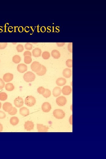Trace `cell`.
Instances as JSON below:
<instances>
[{"mask_svg":"<svg viewBox=\"0 0 106 159\" xmlns=\"http://www.w3.org/2000/svg\"><path fill=\"white\" fill-rule=\"evenodd\" d=\"M63 76L67 79L71 78L72 75V70L69 68H65L63 70Z\"/></svg>","mask_w":106,"mask_h":159,"instance_id":"cell-14","label":"cell"},{"mask_svg":"<svg viewBox=\"0 0 106 159\" xmlns=\"http://www.w3.org/2000/svg\"></svg>","mask_w":106,"mask_h":159,"instance_id":"cell-41","label":"cell"},{"mask_svg":"<svg viewBox=\"0 0 106 159\" xmlns=\"http://www.w3.org/2000/svg\"><path fill=\"white\" fill-rule=\"evenodd\" d=\"M7 45V43H0V49H3L6 48Z\"/></svg>","mask_w":106,"mask_h":159,"instance_id":"cell-33","label":"cell"},{"mask_svg":"<svg viewBox=\"0 0 106 159\" xmlns=\"http://www.w3.org/2000/svg\"><path fill=\"white\" fill-rule=\"evenodd\" d=\"M21 61V58L20 56L18 55H15L12 58V61L14 63H19Z\"/></svg>","mask_w":106,"mask_h":159,"instance_id":"cell-23","label":"cell"},{"mask_svg":"<svg viewBox=\"0 0 106 159\" xmlns=\"http://www.w3.org/2000/svg\"><path fill=\"white\" fill-rule=\"evenodd\" d=\"M72 45H73V43H69L68 44V49L69 52L71 53H72L73 51H72Z\"/></svg>","mask_w":106,"mask_h":159,"instance_id":"cell-35","label":"cell"},{"mask_svg":"<svg viewBox=\"0 0 106 159\" xmlns=\"http://www.w3.org/2000/svg\"><path fill=\"white\" fill-rule=\"evenodd\" d=\"M5 83L2 79L0 78V90L3 89L5 86Z\"/></svg>","mask_w":106,"mask_h":159,"instance_id":"cell-34","label":"cell"},{"mask_svg":"<svg viewBox=\"0 0 106 159\" xmlns=\"http://www.w3.org/2000/svg\"><path fill=\"white\" fill-rule=\"evenodd\" d=\"M37 129L39 132H46L48 131L49 128L48 127L44 125L43 124H37Z\"/></svg>","mask_w":106,"mask_h":159,"instance_id":"cell-11","label":"cell"},{"mask_svg":"<svg viewBox=\"0 0 106 159\" xmlns=\"http://www.w3.org/2000/svg\"><path fill=\"white\" fill-rule=\"evenodd\" d=\"M47 69L46 67L43 65H42V68L41 70L39 72L36 73V74L39 76H42L46 74Z\"/></svg>","mask_w":106,"mask_h":159,"instance_id":"cell-22","label":"cell"},{"mask_svg":"<svg viewBox=\"0 0 106 159\" xmlns=\"http://www.w3.org/2000/svg\"><path fill=\"white\" fill-rule=\"evenodd\" d=\"M24 101L25 104L29 107H32L34 106L36 102L35 98L32 96H27Z\"/></svg>","mask_w":106,"mask_h":159,"instance_id":"cell-3","label":"cell"},{"mask_svg":"<svg viewBox=\"0 0 106 159\" xmlns=\"http://www.w3.org/2000/svg\"><path fill=\"white\" fill-rule=\"evenodd\" d=\"M46 89L44 87L41 86L38 87L37 89V91L40 94H43L44 93Z\"/></svg>","mask_w":106,"mask_h":159,"instance_id":"cell-28","label":"cell"},{"mask_svg":"<svg viewBox=\"0 0 106 159\" xmlns=\"http://www.w3.org/2000/svg\"><path fill=\"white\" fill-rule=\"evenodd\" d=\"M13 75L11 73H7L5 74L3 76V80L6 82L11 81L13 79Z\"/></svg>","mask_w":106,"mask_h":159,"instance_id":"cell-12","label":"cell"},{"mask_svg":"<svg viewBox=\"0 0 106 159\" xmlns=\"http://www.w3.org/2000/svg\"><path fill=\"white\" fill-rule=\"evenodd\" d=\"M50 57V54L48 51H45L42 53V57L44 59H48Z\"/></svg>","mask_w":106,"mask_h":159,"instance_id":"cell-25","label":"cell"},{"mask_svg":"<svg viewBox=\"0 0 106 159\" xmlns=\"http://www.w3.org/2000/svg\"><path fill=\"white\" fill-rule=\"evenodd\" d=\"M24 128L25 130L28 131L33 130L34 126V124L33 122L32 121H28L25 123L24 124Z\"/></svg>","mask_w":106,"mask_h":159,"instance_id":"cell-8","label":"cell"},{"mask_svg":"<svg viewBox=\"0 0 106 159\" xmlns=\"http://www.w3.org/2000/svg\"><path fill=\"white\" fill-rule=\"evenodd\" d=\"M56 83L57 85L59 86H63L66 83V80L64 78H60L57 79Z\"/></svg>","mask_w":106,"mask_h":159,"instance_id":"cell-16","label":"cell"},{"mask_svg":"<svg viewBox=\"0 0 106 159\" xmlns=\"http://www.w3.org/2000/svg\"><path fill=\"white\" fill-rule=\"evenodd\" d=\"M20 113L21 115L23 116H28L29 114V110L25 107H22L20 108Z\"/></svg>","mask_w":106,"mask_h":159,"instance_id":"cell-15","label":"cell"},{"mask_svg":"<svg viewBox=\"0 0 106 159\" xmlns=\"http://www.w3.org/2000/svg\"><path fill=\"white\" fill-rule=\"evenodd\" d=\"M18 71L20 73H24L27 71L28 67L26 65L23 63H21L18 65L17 67Z\"/></svg>","mask_w":106,"mask_h":159,"instance_id":"cell-13","label":"cell"},{"mask_svg":"<svg viewBox=\"0 0 106 159\" xmlns=\"http://www.w3.org/2000/svg\"><path fill=\"white\" fill-rule=\"evenodd\" d=\"M8 95L7 93L4 92L0 93V100L5 101L7 98Z\"/></svg>","mask_w":106,"mask_h":159,"instance_id":"cell-24","label":"cell"},{"mask_svg":"<svg viewBox=\"0 0 106 159\" xmlns=\"http://www.w3.org/2000/svg\"><path fill=\"white\" fill-rule=\"evenodd\" d=\"M14 104L16 107L20 108L24 105V101L23 98L20 97H18L15 99L14 101Z\"/></svg>","mask_w":106,"mask_h":159,"instance_id":"cell-6","label":"cell"},{"mask_svg":"<svg viewBox=\"0 0 106 159\" xmlns=\"http://www.w3.org/2000/svg\"><path fill=\"white\" fill-rule=\"evenodd\" d=\"M6 114L4 112L2 111H0V119H4L6 118Z\"/></svg>","mask_w":106,"mask_h":159,"instance_id":"cell-36","label":"cell"},{"mask_svg":"<svg viewBox=\"0 0 106 159\" xmlns=\"http://www.w3.org/2000/svg\"><path fill=\"white\" fill-rule=\"evenodd\" d=\"M1 106H2V104H1V102H0V109L1 108Z\"/></svg>","mask_w":106,"mask_h":159,"instance_id":"cell-40","label":"cell"},{"mask_svg":"<svg viewBox=\"0 0 106 159\" xmlns=\"http://www.w3.org/2000/svg\"><path fill=\"white\" fill-rule=\"evenodd\" d=\"M53 114L54 117L59 119H63L65 115L64 111L60 109H56L54 110Z\"/></svg>","mask_w":106,"mask_h":159,"instance_id":"cell-2","label":"cell"},{"mask_svg":"<svg viewBox=\"0 0 106 159\" xmlns=\"http://www.w3.org/2000/svg\"><path fill=\"white\" fill-rule=\"evenodd\" d=\"M42 51L41 49L39 48H35L32 51L33 56L35 57H39L41 56Z\"/></svg>","mask_w":106,"mask_h":159,"instance_id":"cell-17","label":"cell"},{"mask_svg":"<svg viewBox=\"0 0 106 159\" xmlns=\"http://www.w3.org/2000/svg\"><path fill=\"white\" fill-rule=\"evenodd\" d=\"M24 56H32V54L30 51H26L24 53Z\"/></svg>","mask_w":106,"mask_h":159,"instance_id":"cell-37","label":"cell"},{"mask_svg":"<svg viewBox=\"0 0 106 159\" xmlns=\"http://www.w3.org/2000/svg\"><path fill=\"white\" fill-rule=\"evenodd\" d=\"M18 112V110L16 108L13 107L12 110L9 112H8L9 114L12 116L15 115Z\"/></svg>","mask_w":106,"mask_h":159,"instance_id":"cell-32","label":"cell"},{"mask_svg":"<svg viewBox=\"0 0 106 159\" xmlns=\"http://www.w3.org/2000/svg\"><path fill=\"white\" fill-rule=\"evenodd\" d=\"M61 90L60 87H56L53 89V96L55 97H59L61 93Z\"/></svg>","mask_w":106,"mask_h":159,"instance_id":"cell-18","label":"cell"},{"mask_svg":"<svg viewBox=\"0 0 106 159\" xmlns=\"http://www.w3.org/2000/svg\"><path fill=\"white\" fill-rule=\"evenodd\" d=\"M5 88L6 90L9 91H11L14 90L15 89V87L12 83H8L6 84Z\"/></svg>","mask_w":106,"mask_h":159,"instance_id":"cell-21","label":"cell"},{"mask_svg":"<svg viewBox=\"0 0 106 159\" xmlns=\"http://www.w3.org/2000/svg\"><path fill=\"white\" fill-rule=\"evenodd\" d=\"M19 120L18 118L17 117L14 116L11 117L10 119V123L13 125H16L18 124Z\"/></svg>","mask_w":106,"mask_h":159,"instance_id":"cell-20","label":"cell"},{"mask_svg":"<svg viewBox=\"0 0 106 159\" xmlns=\"http://www.w3.org/2000/svg\"><path fill=\"white\" fill-rule=\"evenodd\" d=\"M32 61L31 56H24V62L26 64H29Z\"/></svg>","mask_w":106,"mask_h":159,"instance_id":"cell-26","label":"cell"},{"mask_svg":"<svg viewBox=\"0 0 106 159\" xmlns=\"http://www.w3.org/2000/svg\"><path fill=\"white\" fill-rule=\"evenodd\" d=\"M24 47H25V49L31 50L33 48V45L31 44L30 43H27L25 44Z\"/></svg>","mask_w":106,"mask_h":159,"instance_id":"cell-31","label":"cell"},{"mask_svg":"<svg viewBox=\"0 0 106 159\" xmlns=\"http://www.w3.org/2000/svg\"><path fill=\"white\" fill-rule=\"evenodd\" d=\"M16 49L18 52H22L24 51V47L23 45L20 44H19L17 46Z\"/></svg>","mask_w":106,"mask_h":159,"instance_id":"cell-29","label":"cell"},{"mask_svg":"<svg viewBox=\"0 0 106 159\" xmlns=\"http://www.w3.org/2000/svg\"><path fill=\"white\" fill-rule=\"evenodd\" d=\"M61 91L63 94L64 95L68 96L71 93L72 90L71 87L69 86L66 85L63 87Z\"/></svg>","mask_w":106,"mask_h":159,"instance_id":"cell-10","label":"cell"},{"mask_svg":"<svg viewBox=\"0 0 106 159\" xmlns=\"http://www.w3.org/2000/svg\"><path fill=\"white\" fill-rule=\"evenodd\" d=\"M52 108L51 105L49 102H45L42 104V109L43 112L45 113L49 112Z\"/></svg>","mask_w":106,"mask_h":159,"instance_id":"cell-7","label":"cell"},{"mask_svg":"<svg viewBox=\"0 0 106 159\" xmlns=\"http://www.w3.org/2000/svg\"><path fill=\"white\" fill-rule=\"evenodd\" d=\"M42 65L38 62L34 61L31 64V68L32 71L35 72H38L41 70Z\"/></svg>","mask_w":106,"mask_h":159,"instance_id":"cell-4","label":"cell"},{"mask_svg":"<svg viewBox=\"0 0 106 159\" xmlns=\"http://www.w3.org/2000/svg\"><path fill=\"white\" fill-rule=\"evenodd\" d=\"M66 64L68 68H72L73 67V60L71 59H68L66 62Z\"/></svg>","mask_w":106,"mask_h":159,"instance_id":"cell-30","label":"cell"},{"mask_svg":"<svg viewBox=\"0 0 106 159\" xmlns=\"http://www.w3.org/2000/svg\"><path fill=\"white\" fill-rule=\"evenodd\" d=\"M56 44L59 47H62L65 44V43H57Z\"/></svg>","mask_w":106,"mask_h":159,"instance_id":"cell-38","label":"cell"},{"mask_svg":"<svg viewBox=\"0 0 106 159\" xmlns=\"http://www.w3.org/2000/svg\"><path fill=\"white\" fill-rule=\"evenodd\" d=\"M13 106L12 104L10 102H6L3 104L2 108L3 110L6 112H9L11 111L13 109Z\"/></svg>","mask_w":106,"mask_h":159,"instance_id":"cell-9","label":"cell"},{"mask_svg":"<svg viewBox=\"0 0 106 159\" xmlns=\"http://www.w3.org/2000/svg\"><path fill=\"white\" fill-rule=\"evenodd\" d=\"M51 91L50 90L48 89H46V91H45L44 93L42 94L43 97L46 98H49L51 96Z\"/></svg>","mask_w":106,"mask_h":159,"instance_id":"cell-27","label":"cell"},{"mask_svg":"<svg viewBox=\"0 0 106 159\" xmlns=\"http://www.w3.org/2000/svg\"><path fill=\"white\" fill-rule=\"evenodd\" d=\"M67 102L66 98L64 96H60L58 97L56 99L57 104L59 106H64L66 104Z\"/></svg>","mask_w":106,"mask_h":159,"instance_id":"cell-5","label":"cell"},{"mask_svg":"<svg viewBox=\"0 0 106 159\" xmlns=\"http://www.w3.org/2000/svg\"><path fill=\"white\" fill-rule=\"evenodd\" d=\"M3 125L0 123V132H2L3 130Z\"/></svg>","mask_w":106,"mask_h":159,"instance_id":"cell-39","label":"cell"},{"mask_svg":"<svg viewBox=\"0 0 106 159\" xmlns=\"http://www.w3.org/2000/svg\"><path fill=\"white\" fill-rule=\"evenodd\" d=\"M52 56L54 58L56 59H59L60 57V52L57 50H53L51 52Z\"/></svg>","mask_w":106,"mask_h":159,"instance_id":"cell-19","label":"cell"},{"mask_svg":"<svg viewBox=\"0 0 106 159\" xmlns=\"http://www.w3.org/2000/svg\"><path fill=\"white\" fill-rule=\"evenodd\" d=\"M24 80L28 82H30L34 81L35 79V75L31 71H28L23 75Z\"/></svg>","mask_w":106,"mask_h":159,"instance_id":"cell-1","label":"cell"}]
</instances>
